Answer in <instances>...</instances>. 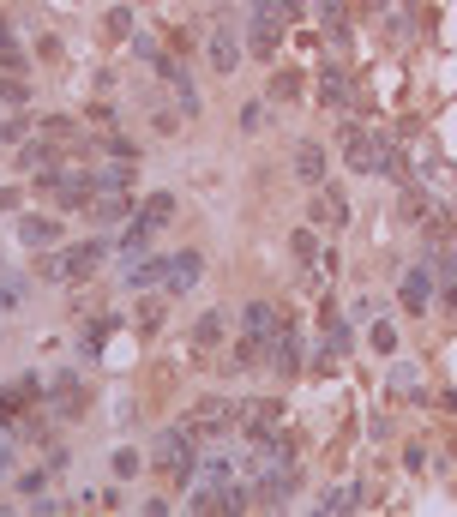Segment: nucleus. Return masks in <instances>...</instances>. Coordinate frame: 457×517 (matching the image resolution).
<instances>
[{
  "instance_id": "2f4dec72",
  "label": "nucleus",
  "mask_w": 457,
  "mask_h": 517,
  "mask_svg": "<svg viewBox=\"0 0 457 517\" xmlns=\"http://www.w3.org/2000/svg\"><path fill=\"white\" fill-rule=\"evenodd\" d=\"M115 476H120V481L139 476V451H115Z\"/></svg>"
},
{
  "instance_id": "4468645a",
  "label": "nucleus",
  "mask_w": 457,
  "mask_h": 517,
  "mask_svg": "<svg viewBox=\"0 0 457 517\" xmlns=\"http://www.w3.org/2000/svg\"><path fill=\"white\" fill-rule=\"evenodd\" d=\"M313 223H319V229H343V223H349V199H343V187H319Z\"/></svg>"
},
{
  "instance_id": "e433bc0d",
  "label": "nucleus",
  "mask_w": 457,
  "mask_h": 517,
  "mask_svg": "<svg viewBox=\"0 0 457 517\" xmlns=\"http://www.w3.org/2000/svg\"><path fill=\"white\" fill-rule=\"evenodd\" d=\"M19 307V283H0V313H13Z\"/></svg>"
},
{
  "instance_id": "a211bd4d",
  "label": "nucleus",
  "mask_w": 457,
  "mask_h": 517,
  "mask_svg": "<svg viewBox=\"0 0 457 517\" xmlns=\"http://www.w3.org/2000/svg\"><path fill=\"white\" fill-rule=\"evenodd\" d=\"M427 301H434V265H421V271L403 277V307L409 313H427Z\"/></svg>"
},
{
  "instance_id": "2eb2a0df",
  "label": "nucleus",
  "mask_w": 457,
  "mask_h": 517,
  "mask_svg": "<svg viewBox=\"0 0 457 517\" xmlns=\"http://www.w3.org/2000/svg\"><path fill=\"white\" fill-rule=\"evenodd\" d=\"M295 175L307 180V187H325V145H319V139L295 145Z\"/></svg>"
},
{
  "instance_id": "f257e3e1",
  "label": "nucleus",
  "mask_w": 457,
  "mask_h": 517,
  "mask_svg": "<svg viewBox=\"0 0 457 517\" xmlns=\"http://www.w3.org/2000/svg\"><path fill=\"white\" fill-rule=\"evenodd\" d=\"M199 445L205 439L180 421V427H163L157 445H151V463H157L169 481H180V487H193V476H199Z\"/></svg>"
},
{
  "instance_id": "6e6552de",
  "label": "nucleus",
  "mask_w": 457,
  "mask_h": 517,
  "mask_svg": "<svg viewBox=\"0 0 457 517\" xmlns=\"http://www.w3.org/2000/svg\"><path fill=\"white\" fill-rule=\"evenodd\" d=\"M205 277V253L199 247H180V253H169V277H163V289L169 295H193V283Z\"/></svg>"
},
{
  "instance_id": "ddd939ff",
  "label": "nucleus",
  "mask_w": 457,
  "mask_h": 517,
  "mask_svg": "<svg viewBox=\"0 0 457 517\" xmlns=\"http://www.w3.org/2000/svg\"><path fill=\"white\" fill-rule=\"evenodd\" d=\"M48 391H55V416L60 421H73V416H84V385H79V379H73V373H48Z\"/></svg>"
},
{
  "instance_id": "c85d7f7f",
  "label": "nucleus",
  "mask_w": 457,
  "mask_h": 517,
  "mask_svg": "<svg viewBox=\"0 0 457 517\" xmlns=\"http://www.w3.org/2000/svg\"><path fill=\"white\" fill-rule=\"evenodd\" d=\"M0 73H19V79H24V73H31V60H24L19 48L6 42V48H0Z\"/></svg>"
},
{
  "instance_id": "f704fd0d",
  "label": "nucleus",
  "mask_w": 457,
  "mask_h": 517,
  "mask_svg": "<svg viewBox=\"0 0 457 517\" xmlns=\"http://www.w3.org/2000/svg\"><path fill=\"white\" fill-rule=\"evenodd\" d=\"M241 127L259 133V127H265V102H247V109H241Z\"/></svg>"
},
{
  "instance_id": "dca6fc26",
  "label": "nucleus",
  "mask_w": 457,
  "mask_h": 517,
  "mask_svg": "<svg viewBox=\"0 0 457 517\" xmlns=\"http://www.w3.org/2000/svg\"><path fill=\"white\" fill-rule=\"evenodd\" d=\"M37 391H42V379H37V373L13 379V385H6V391H0V416H24V409H31V398H37Z\"/></svg>"
},
{
  "instance_id": "aec40b11",
  "label": "nucleus",
  "mask_w": 457,
  "mask_h": 517,
  "mask_svg": "<svg viewBox=\"0 0 457 517\" xmlns=\"http://www.w3.org/2000/svg\"><path fill=\"white\" fill-rule=\"evenodd\" d=\"M139 211V205H127L120 193H97V205H91V223H102V229H115V223H127Z\"/></svg>"
},
{
  "instance_id": "c9c22d12",
  "label": "nucleus",
  "mask_w": 457,
  "mask_h": 517,
  "mask_svg": "<svg viewBox=\"0 0 457 517\" xmlns=\"http://www.w3.org/2000/svg\"><path fill=\"white\" fill-rule=\"evenodd\" d=\"M109 31H115V37H127V31H133V13H127V6H115V13H109Z\"/></svg>"
},
{
  "instance_id": "cd10ccee",
  "label": "nucleus",
  "mask_w": 457,
  "mask_h": 517,
  "mask_svg": "<svg viewBox=\"0 0 457 517\" xmlns=\"http://www.w3.org/2000/svg\"><path fill=\"white\" fill-rule=\"evenodd\" d=\"M301 97V73H277L271 79V102H295Z\"/></svg>"
},
{
  "instance_id": "9d476101",
  "label": "nucleus",
  "mask_w": 457,
  "mask_h": 517,
  "mask_svg": "<svg viewBox=\"0 0 457 517\" xmlns=\"http://www.w3.org/2000/svg\"><path fill=\"white\" fill-rule=\"evenodd\" d=\"M427 265H434L439 313H457V253H427Z\"/></svg>"
},
{
  "instance_id": "c756f323",
  "label": "nucleus",
  "mask_w": 457,
  "mask_h": 517,
  "mask_svg": "<svg viewBox=\"0 0 457 517\" xmlns=\"http://www.w3.org/2000/svg\"><path fill=\"white\" fill-rule=\"evenodd\" d=\"M24 133H31V120H24V115L0 120V139H6V145H24Z\"/></svg>"
},
{
  "instance_id": "39448f33",
  "label": "nucleus",
  "mask_w": 457,
  "mask_h": 517,
  "mask_svg": "<svg viewBox=\"0 0 457 517\" xmlns=\"http://www.w3.org/2000/svg\"><path fill=\"white\" fill-rule=\"evenodd\" d=\"M187 427H193L205 445H211V439H229V434H241V403H229V398H205V403H193Z\"/></svg>"
},
{
  "instance_id": "20e7f679",
  "label": "nucleus",
  "mask_w": 457,
  "mask_h": 517,
  "mask_svg": "<svg viewBox=\"0 0 457 517\" xmlns=\"http://www.w3.org/2000/svg\"><path fill=\"white\" fill-rule=\"evenodd\" d=\"M241 24H247V55H253V60H277L283 24H289L277 0H253V6L241 13Z\"/></svg>"
},
{
  "instance_id": "5701e85b",
  "label": "nucleus",
  "mask_w": 457,
  "mask_h": 517,
  "mask_svg": "<svg viewBox=\"0 0 457 517\" xmlns=\"http://www.w3.org/2000/svg\"><path fill=\"white\" fill-rule=\"evenodd\" d=\"M127 180H133V169H127V162H109V169H97V193H127Z\"/></svg>"
},
{
  "instance_id": "6ab92c4d",
  "label": "nucleus",
  "mask_w": 457,
  "mask_h": 517,
  "mask_svg": "<svg viewBox=\"0 0 457 517\" xmlns=\"http://www.w3.org/2000/svg\"><path fill=\"white\" fill-rule=\"evenodd\" d=\"M163 277H169V258L145 253L139 265H127V289H163Z\"/></svg>"
},
{
  "instance_id": "1a4fd4ad",
  "label": "nucleus",
  "mask_w": 457,
  "mask_h": 517,
  "mask_svg": "<svg viewBox=\"0 0 457 517\" xmlns=\"http://www.w3.org/2000/svg\"><path fill=\"white\" fill-rule=\"evenodd\" d=\"M319 102H325L331 115H349V109H356V84H349L343 66H325V79H319Z\"/></svg>"
},
{
  "instance_id": "4be33fe9",
  "label": "nucleus",
  "mask_w": 457,
  "mask_h": 517,
  "mask_svg": "<svg viewBox=\"0 0 457 517\" xmlns=\"http://www.w3.org/2000/svg\"><path fill=\"white\" fill-rule=\"evenodd\" d=\"M139 217L151 223V229H169V223H175V193H151V199L139 205Z\"/></svg>"
},
{
  "instance_id": "f3484780",
  "label": "nucleus",
  "mask_w": 457,
  "mask_h": 517,
  "mask_svg": "<svg viewBox=\"0 0 457 517\" xmlns=\"http://www.w3.org/2000/svg\"><path fill=\"white\" fill-rule=\"evenodd\" d=\"M19 241L31 247V253H48V247L60 241V223H55V217H24V223H19Z\"/></svg>"
},
{
  "instance_id": "9b49d317",
  "label": "nucleus",
  "mask_w": 457,
  "mask_h": 517,
  "mask_svg": "<svg viewBox=\"0 0 457 517\" xmlns=\"http://www.w3.org/2000/svg\"><path fill=\"white\" fill-rule=\"evenodd\" d=\"M223 331H229V313H223V307H211V313L193 319V337H187V349H193V355H205V349H217V343H223Z\"/></svg>"
},
{
  "instance_id": "393cba45",
  "label": "nucleus",
  "mask_w": 457,
  "mask_h": 517,
  "mask_svg": "<svg viewBox=\"0 0 457 517\" xmlns=\"http://www.w3.org/2000/svg\"><path fill=\"white\" fill-rule=\"evenodd\" d=\"M313 13H319V24L343 42V0H313Z\"/></svg>"
},
{
  "instance_id": "0eeeda50",
  "label": "nucleus",
  "mask_w": 457,
  "mask_h": 517,
  "mask_svg": "<svg viewBox=\"0 0 457 517\" xmlns=\"http://www.w3.org/2000/svg\"><path fill=\"white\" fill-rule=\"evenodd\" d=\"M343 157H349V169L356 175H379V157H385V139H374V133H361V127H343Z\"/></svg>"
},
{
  "instance_id": "b1692460",
  "label": "nucleus",
  "mask_w": 457,
  "mask_h": 517,
  "mask_svg": "<svg viewBox=\"0 0 457 517\" xmlns=\"http://www.w3.org/2000/svg\"><path fill=\"white\" fill-rule=\"evenodd\" d=\"M356 505H361V487H331L319 499V512H356Z\"/></svg>"
},
{
  "instance_id": "4c0bfd02",
  "label": "nucleus",
  "mask_w": 457,
  "mask_h": 517,
  "mask_svg": "<svg viewBox=\"0 0 457 517\" xmlns=\"http://www.w3.org/2000/svg\"><path fill=\"white\" fill-rule=\"evenodd\" d=\"M13 476V451H6V445H0V481Z\"/></svg>"
},
{
  "instance_id": "a878e982",
  "label": "nucleus",
  "mask_w": 457,
  "mask_h": 517,
  "mask_svg": "<svg viewBox=\"0 0 457 517\" xmlns=\"http://www.w3.org/2000/svg\"><path fill=\"white\" fill-rule=\"evenodd\" d=\"M102 337H109V319H97V325H84V331H79V355H84V361H97Z\"/></svg>"
},
{
  "instance_id": "f03ea898",
  "label": "nucleus",
  "mask_w": 457,
  "mask_h": 517,
  "mask_svg": "<svg viewBox=\"0 0 457 517\" xmlns=\"http://www.w3.org/2000/svg\"><path fill=\"white\" fill-rule=\"evenodd\" d=\"M102 258H109V241L91 235V241H73V247H48L37 271H42V283H79L97 271Z\"/></svg>"
},
{
  "instance_id": "72a5a7b5",
  "label": "nucleus",
  "mask_w": 457,
  "mask_h": 517,
  "mask_svg": "<svg viewBox=\"0 0 457 517\" xmlns=\"http://www.w3.org/2000/svg\"><path fill=\"white\" fill-rule=\"evenodd\" d=\"M374 349H379V355H391V349H398V331H391V325H374Z\"/></svg>"
},
{
  "instance_id": "412c9836",
  "label": "nucleus",
  "mask_w": 457,
  "mask_h": 517,
  "mask_svg": "<svg viewBox=\"0 0 457 517\" xmlns=\"http://www.w3.org/2000/svg\"><path fill=\"white\" fill-rule=\"evenodd\" d=\"M349 355V325H338V319H325V343H319V361L331 367V361Z\"/></svg>"
},
{
  "instance_id": "423d86ee",
  "label": "nucleus",
  "mask_w": 457,
  "mask_h": 517,
  "mask_svg": "<svg viewBox=\"0 0 457 517\" xmlns=\"http://www.w3.org/2000/svg\"><path fill=\"white\" fill-rule=\"evenodd\" d=\"M277 331H283V319H277V307H271V301H247V307H241V337L259 343L265 355H271Z\"/></svg>"
},
{
  "instance_id": "473e14b6",
  "label": "nucleus",
  "mask_w": 457,
  "mask_h": 517,
  "mask_svg": "<svg viewBox=\"0 0 457 517\" xmlns=\"http://www.w3.org/2000/svg\"><path fill=\"white\" fill-rule=\"evenodd\" d=\"M157 325H163V307H157V301H145V307H139V331H145V337H151Z\"/></svg>"
},
{
  "instance_id": "7ed1b4c3",
  "label": "nucleus",
  "mask_w": 457,
  "mask_h": 517,
  "mask_svg": "<svg viewBox=\"0 0 457 517\" xmlns=\"http://www.w3.org/2000/svg\"><path fill=\"white\" fill-rule=\"evenodd\" d=\"M241 48H247V24H241V13H211V31H205V55H211V73H235L241 66Z\"/></svg>"
},
{
  "instance_id": "bb28decb",
  "label": "nucleus",
  "mask_w": 457,
  "mask_h": 517,
  "mask_svg": "<svg viewBox=\"0 0 457 517\" xmlns=\"http://www.w3.org/2000/svg\"><path fill=\"white\" fill-rule=\"evenodd\" d=\"M289 253H295V265H319V247H313V229H295V235H289Z\"/></svg>"
},
{
  "instance_id": "7c9ffc66",
  "label": "nucleus",
  "mask_w": 457,
  "mask_h": 517,
  "mask_svg": "<svg viewBox=\"0 0 457 517\" xmlns=\"http://www.w3.org/2000/svg\"><path fill=\"white\" fill-rule=\"evenodd\" d=\"M48 476H55L48 463H42V469H31V476H19V494H42V487H48Z\"/></svg>"
},
{
  "instance_id": "f8f14e48",
  "label": "nucleus",
  "mask_w": 457,
  "mask_h": 517,
  "mask_svg": "<svg viewBox=\"0 0 457 517\" xmlns=\"http://www.w3.org/2000/svg\"><path fill=\"white\" fill-rule=\"evenodd\" d=\"M271 373H277V379H295L301 373V337H295V325H283L277 343H271Z\"/></svg>"
}]
</instances>
